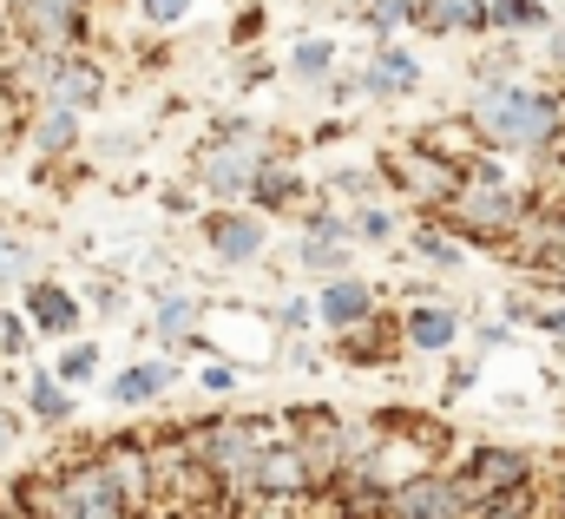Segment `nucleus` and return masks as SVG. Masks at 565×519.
I'll use <instances>...</instances> for the list:
<instances>
[{
    "mask_svg": "<svg viewBox=\"0 0 565 519\" xmlns=\"http://www.w3.org/2000/svg\"><path fill=\"white\" fill-rule=\"evenodd\" d=\"M526 480H540V467H533L526 447H480L467 467H454V487H460L467 507H473V500H493V494H513V487H526Z\"/></svg>",
    "mask_w": 565,
    "mask_h": 519,
    "instance_id": "7",
    "label": "nucleus"
},
{
    "mask_svg": "<svg viewBox=\"0 0 565 519\" xmlns=\"http://www.w3.org/2000/svg\"><path fill=\"white\" fill-rule=\"evenodd\" d=\"M26 401H33V414H40V421H66V414H73V401H66V389H60L53 375H33Z\"/></svg>",
    "mask_w": 565,
    "mask_h": 519,
    "instance_id": "25",
    "label": "nucleus"
},
{
    "mask_svg": "<svg viewBox=\"0 0 565 519\" xmlns=\"http://www.w3.org/2000/svg\"><path fill=\"white\" fill-rule=\"evenodd\" d=\"M171 382H178L171 362H139V369H126V375L113 382V401H119V407H132V401H158Z\"/></svg>",
    "mask_w": 565,
    "mask_h": 519,
    "instance_id": "19",
    "label": "nucleus"
},
{
    "mask_svg": "<svg viewBox=\"0 0 565 519\" xmlns=\"http://www.w3.org/2000/svg\"><path fill=\"white\" fill-rule=\"evenodd\" d=\"M460 513H467V500H460L454 474H440V467H422V474L395 480L375 500V519H460Z\"/></svg>",
    "mask_w": 565,
    "mask_h": 519,
    "instance_id": "6",
    "label": "nucleus"
},
{
    "mask_svg": "<svg viewBox=\"0 0 565 519\" xmlns=\"http://www.w3.org/2000/svg\"><path fill=\"white\" fill-rule=\"evenodd\" d=\"M487 27H546L540 0H487Z\"/></svg>",
    "mask_w": 565,
    "mask_h": 519,
    "instance_id": "22",
    "label": "nucleus"
},
{
    "mask_svg": "<svg viewBox=\"0 0 565 519\" xmlns=\"http://www.w3.org/2000/svg\"><path fill=\"white\" fill-rule=\"evenodd\" d=\"M447 218L467 231V237H480V244H507L520 224H526V204L507 191V184H493V178H473V184H460L454 198H447Z\"/></svg>",
    "mask_w": 565,
    "mask_h": 519,
    "instance_id": "5",
    "label": "nucleus"
},
{
    "mask_svg": "<svg viewBox=\"0 0 565 519\" xmlns=\"http://www.w3.org/2000/svg\"><path fill=\"white\" fill-rule=\"evenodd\" d=\"M145 20H158V27H171V20H184L191 13V0H139Z\"/></svg>",
    "mask_w": 565,
    "mask_h": 519,
    "instance_id": "33",
    "label": "nucleus"
},
{
    "mask_svg": "<svg viewBox=\"0 0 565 519\" xmlns=\"http://www.w3.org/2000/svg\"><path fill=\"white\" fill-rule=\"evenodd\" d=\"M250 198H257L264 211H282L289 198H302V184H296V171H289V165L264 158V165H257V178H250Z\"/></svg>",
    "mask_w": 565,
    "mask_h": 519,
    "instance_id": "20",
    "label": "nucleus"
},
{
    "mask_svg": "<svg viewBox=\"0 0 565 519\" xmlns=\"http://www.w3.org/2000/svg\"><path fill=\"white\" fill-rule=\"evenodd\" d=\"M408 13H415L408 0H369V27H382V33H388V27H402Z\"/></svg>",
    "mask_w": 565,
    "mask_h": 519,
    "instance_id": "31",
    "label": "nucleus"
},
{
    "mask_svg": "<svg viewBox=\"0 0 565 519\" xmlns=\"http://www.w3.org/2000/svg\"><path fill=\"white\" fill-rule=\"evenodd\" d=\"M7 441H13V414H0V454H7Z\"/></svg>",
    "mask_w": 565,
    "mask_h": 519,
    "instance_id": "36",
    "label": "nucleus"
},
{
    "mask_svg": "<svg viewBox=\"0 0 565 519\" xmlns=\"http://www.w3.org/2000/svg\"><path fill=\"white\" fill-rule=\"evenodd\" d=\"M73 131H79V113L46 106V113H40V131H33V145H40V151H66V145H73Z\"/></svg>",
    "mask_w": 565,
    "mask_h": 519,
    "instance_id": "21",
    "label": "nucleus"
},
{
    "mask_svg": "<svg viewBox=\"0 0 565 519\" xmlns=\"http://www.w3.org/2000/svg\"><path fill=\"white\" fill-rule=\"evenodd\" d=\"M289 66H296L302 80H329V73H335V46H329V40H302Z\"/></svg>",
    "mask_w": 565,
    "mask_h": 519,
    "instance_id": "26",
    "label": "nucleus"
},
{
    "mask_svg": "<svg viewBox=\"0 0 565 519\" xmlns=\"http://www.w3.org/2000/svg\"><path fill=\"white\" fill-rule=\"evenodd\" d=\"M0 519H26V513H0Z\"/></svg>",
    "mask_w": 565,
    "mask_h": 519,
    "instance_id": "41",
    "label": "nucleus"
},
{
    "mask_svg": "<svg viewBox=\"0 0 565 519\" xmlns=\"http://www.w3.org/2000/svg\"><path fill=\"white\" fill-rule=\"evenodd\" d=\"M7 244H13V237H7V231H0V251H7Z\"/></svg>",
    "mask_w": 565,
    "mask_h": 519,
    "instance_id": "40",
    "label": "nucleus"
},
{
    "mask_svg": "<svg viewBox=\"0 0 565 519\" xmlns=\"http://www.w3.org/2000/svg\"><path fill=\"white\" fill-rule=\"evenodd\" d=\"M0 53H7V27H0Z\"/></svg>",
    "mask_w": 565,
    "mask_h": 519,
    "instance_id": "39",
    "label": "nucleus"
},
{
    "mask_svg": "<svg viewBox=\"0 0 565 519\" xmlns=\"http://www.w3.org/2000/svg\"><path fill=\"white\" fill-rule=\"evenodd\" d=\"M454 336H460V309H447V303H415L408 309V342L422 356H440Z\"/></svg>",
    "mask_w": 565,
    "mask_h": 519,
    "instance_id": "17",
    "label": "nucleus"
},
{
    "mask_svg": "<svg viewBox=\"0 0 565 519\" xmlns=\"http://www.w3.org/2000/svg\"><path fill=\"white\" fill-rule=\"evenodd\" d=\"M408 20H422L427 33H487V0H422Z\"/></svg>",
    "mask_w": 565,
    "mask_h": 519,
    "instance_id": "16",
    "label": "nucleus"
},
{
    "mask_svg": "<svg viewBox=\"0 0 565 519\" xmlns=\"http://www.w3.org/2000/svg\"><path fill=\"white\" fill-rule=\"evenodd\" d=\"M473 131L500 151H540L559 131V99L533 86H487L473 99Z\"/></svg>",
    "mask_w": 565,
    "mask_h": 519,
    "instance_id": "2",
    "label": "nucleus"
},
{
    "mask_svg": "<svg viewBox=\"0 0 565 519\" xmlns=\"http://www.w3.org/2000/svg\"><path fill=\"white\" fill-rule=\"evenodd\" d=\"M204 389H211V394H231V389H237V369H204Z\"/></svg>",
    "mask_w": 565,
    "mask_h": 519,
    "instance_id": "34",
    "label": "nucleus"
},
{
    "mask_svg": "<svg viewBox=\"0 0 565 519\" xmlns=\"http://www.w3.org/2000/svg\"><path fill=\"white\" fill-rule=\"evenodd\" d=\"M26 316H33V329H46V336H73L79 296L60 289V283H33V289H26Z\"/></svg>",
    "mask_w": 565,
    "mask_h": 519,
    "instance_id": "15",
    "label": "nucleus"
},
{
    "mask_svg": "<svg viewBox=\"0 0 565 519\" xmlns=\"http://www.w3.org/2000/svg\"><path fill=\"white\" fill-rule=\"evenodd\" d=\"M20 513L26 519H132L139 507L106 480L99 460H79L53 480H26L20 487Z\"/></svg>",
    "mask_w": 565,
    "mask_h": 519,
    "instance_id": "1",
    "label": "nucleus"
},
{
    "mask_svg": "<svg viewBox=\"0 0 565 519\" xmlns=\"http://www.w3.org/2000/svg\"><path fill=\"white\" fill-rule=\"evenodd\" d=\"M302 269H316V276H329V283H335V276H349V257H342V244H322V237H302Z\"/></svg>",
    "mask_w": 565,
    "mask_h": 519,
    "instance_id": "23",
    "label": "nucleus"
},
{
    "mask_svg": "<svg viewBox=\"0 0 565 519\" xmlns=\"http://www.w3.org/2000/svg\"><path fill=\"white\" fill-rule=\"evenodd\" d=\"M355 237H369V244H388V237H395V211H375V204H369V211L355 218Z\"/></svg>",
    "mask_w": 565,
    "mask_h": 519,
    "instance_id": "30",
    "label": "nucleus"
},
{
    "mask_svg": "<svg viewBox=\"0 0 565 519\" xmlns=\"http://www.w3.org/2000/svg\"><path fill=\"white\" fill-rule=\"evenodd\" d=\"M415 251H422V263H434V269H460V244H454V237H440V231H422V237H415Z\"/></svg>",
    "mask_w": 565,
    "mask_h": 519,
    "instance_id": "28",
    "label": "nucleus"
},
{
    "mask_svg": "<svg viewBox=\"0 0 565 519\" xmlns=\"http://www.w3.org/2000/svg\"><path fill=\"white\" fill-rule=\"evenodd\" d=\"M270 151H257V131H231V138H217L211 151H204V184L217 191V198H237V191H250V178H257V165H264Z\"/></svg>",
    "mask_w": 565,
    "mask_h": 519,
    "instance_id": "10",
    "label": "nucleus"
},
{
    "mask_svg": "<svg viewBox=\"0 0 565 519\" xmlns=\"http://www.w3.org/2000/svg\"><path fill=\"white\" fill-rule=\"evenodd\" d=\"M7 20L33 53H73L79 40V0H13Z\"/></svg>",
    "mask_w": 565,
    "mask_h": 519,
    "instance_id": "8",
    "label": "nucleus"
},
{
    "mask_svg": "<svg viewBox=\"0 0 565 519\" xmlns=\"http://www.w3.org/2000/svg\"><path fill=\"white\" fill-rule=\"evenodd\" d=\"M26 86H33L40 106H60V113H86V106L106 99V73L86 53H33Z\"/></svg>",
    "mask_w": 565,
    "mask_h": 519,
    "instance_id": "4",
    "label": "nucleus"
},
{
    "mask_svg": "<svg viewBox=\"0 0 565 519\" xmlns=\"http://www.w3.org/2000/svg\"><path fill=\"white\" fill-rule=\"evenodd\" d=\"M93 362H99V349H93V342H73V349L60 356V382H66V389L93 382Z\"/></svg>",
    "mask_w": 565,
    "mask_h": 519,
    "instance_id": "27",
    "label": "nucleus"
},
{
    "mask_svg": "<svg viewBox=\"0 0 565 519\" xmlns=\"http://www.w3.org/2000/svg\"><path fill=\"white\" fill-rule=\"evenodd\" d=\"M553 53H559V60H565V33H559V46H553Z\"/></svg>",
    "mask_w": 565,
    "mask_h": 519,
    "instance_id": "38",
    "label": "nucleus"
},
{
    "mask_svg": "<svg viewBox=\"0 0 565 519\" xmlns=\"http://www.w3.org/2000/svg\"><path fill=\"white\" fill-rule=\"evenodd\" d=\"M302 231H309V237H322V244H349V224H342L335 211H322V204H309V211H302Z\"/></svg>",
    "mask_w": 565,
    "mask_h": 519,
    "instance_id": "29",
    "label": "nucleus"
},
{
    "mask_svg": "<svg viewBox=\"0 0 565 519\" xmlns=\"http://www.w3.org/2000/svg\"><path fill=\"white\" fill-rule=\"evenodd\" d=\"M422 86V66L402 53V46H382L375 60H369V73L355 80V93H369V99H388V93H415Z\"/></svg>",
    "mask_w": 565,
    "mask_h": 519,
    "instance_id": "14",
    "label": "nucleus"
},
{
    "mask_svg": "<svg viewBox=\"0 0 565 519\" xmlns=\"http://www.w3.org/2000/svg\"><path fill=\"white\" fill-rule=\"evenodd\" d=\"M151 322H158V336H191V329H198V303H191V296H164Z\"/></svg>",
    "mask_w": 565,
    "mask_h": 519,
    "instance_id": "24",
    "label": "nucleus"
},
{
    "mask_svg": "<svg viewBox=\"0 0 565 519\" xmlns=\"http://www.w3.org/2000/svg\"><path fill=\"white\" fill-rule=\"evenodd\" d=\"M0 349H7V356H26V322L7 316V309H0Z\"/></svg>",
    "mask_w": 565,
    "mask_h": 519,
    "instance_id": "32",
    "label": "nucleus"
},
{
    "mask_svg": "<svg viewBox=\"0 0 565 519\" xmlns=\"http://www.w3.org/2000/svg\"><path fill=\"white\" fill-rule=\"evenodd\" d=\"M204 237H211V251L224 263H257L264 244H270V224H264L257 211H217V218L204 224Z\"/></svg>",
    "mask_w": 565,
    "mask_h": 519,
    "instance_id": "12",
    "label": "nucleus"
},
{
    "mask_svg": "<svg viewBox=\"0 0 565 519\" xmlns=\"http://www.w3.org/2000/svg\"><path fill=\"white\" fill-rule=\"evenodd\" d=\"M0 138H7V99H0Z\"/></svg>",
    "mask_w": 565,
    "mask_h": 519,
    "instance_id": "37",
    "label": "nucleus"
},
{
    "mask_svg": "<svg viewBox=\"0 0 565 519\" xmlns=\"http://www.w3.org/2000/svg\"><path fill=\"white\" fill-rule=\"evenodd\" d=\"M309 487H316V474H309L302 447L296 441H270L264 460H257V474H250V494H264V500H302Z\"/></svg>",
    "mask_w": 565,
    "mask_h": 519,
    "instance_id": "11",
    "label": "nucleus"
},
{
    "mask_svg": "<svg viewBox=\"0 0 565 519\" xmlns=\"http://www.w3.org/2000/svg\"><path fill=\"white\" fill-rule=\"evenodd\" d=\"M309 309L322 316V329L349 336V329H362V322L375 316V289H369V283H355V276H335V283L322 289V303H309Z\"/></svg>",
    "mask_w": 565,
    "mask_h": 519,
    "instance_id": "13",
    "label": "nucleus"
},
{
    "mask_svg": "<svg viewBox=\"0 0 565 519\" xmlns=\"http://www.w3.org/2000/svg\"><path fill=\"white\" fill-rule=\"evenodd\" d=\"M270 441H277V434H270L264 421H211V427H198L184 447H191L198 474H204L217 494H250V474H257V460H264Z\"/></svg>",
    "mask_w": 565,
    "mask_h": 519,
    "instance_id": "3",
    "label": "nucleus"
},
{
    "mask_svg": "<svg viewBox=\"0 0 565 519\" xmlns=\"http://www.w3.org/2000/svg\"><path fill=\"white\" fill-rule=\"evenodd\" d=\"M382 171L408 191V204H447V198L467 184L440 151H395V158H382Z\"/></svg>",
    "mask_w": 565,
    "mask_h": 519,
    "instance_id": "9",
    "label": "nucleus"
},
{
    "mask_svg": "<svg viewBox=\"0 0 565 519\" xmlns=\"http://www.w3.org/2000/svg\"><path fill=\"white\" fill-rule=\"evenodd\" d=\"M460 519H546L540 480H526V487H513V494H493V500H473Z\"/></svg>",
    "mask_w": 565,
    "mask_h": 519,
    "instance_id": "18",
    "label": "nucleus"
},
{
    "mask_svg": "<svg viewBox=\"0 0 565 519\" xmlns=\"http://www.w3.org/2000/svg\"><path fill=\"white\" fill-rule=\"evenodd\" d=\"M282 329H309V303L289 296V303H282Z\"/></svg>",
    "mask_w": 565,
    "mask_h": 519,
    "instance_id": "35",
    "label": "nucleus"
}]
</instances>
